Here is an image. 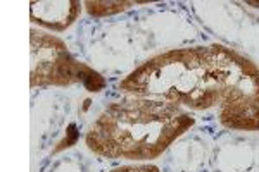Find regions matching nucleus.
<instances>
[{"instance_id": "obj_6", "label": "nucleus", "mask_w": 259, "mask_h": 172, "mask_svg": "<svg viewBox=\"0 0 259 172\" xmlns=\"http://www.w3.org/2000/svg\"><path fill=\"white\" fill-rule=\"evenodd\" d=\"M109 172H161V170L154 163H126V165L114 167Z\"/></svg>"}, {"instance_id": "obj_1", "label": "nucleus", "mask_w": 259, "mask_h": 172, "mask_svg": "<svg viewBox=\"0 0 259 172\" xmlns=\"http://www.w3.org/2000/svg\"><path fill=\"white\" fill-rule=\"evenodd\" d=\"M119 90L192 110L218 107L225 128L259 131V67L220 43L157 53L121 79Z\"/></svg>"}, {"instance_id": "obj_3", "label": "nucleus", "mask_w": 259, "mask_h": 172, "mask_svg": "<svg viewBox=\"0 0 259 172\" xmlns=\"http://www.w3.org/2000/svg\"><path fill=\"white\" fill-rule=\"evenodd\" d=\"M30 86L85 85L100 91L106 85L97 71L76 61L61 38L44 31H30Z\"/></svg>"}, {"instance_id": "obj_2", "label": "nucleus", "mask_w": 259, "mask_h": 172, "mask_svg": "<svg viewBox=\"0 0 259 172\" xmlns=\"http://www.w3.org/2000/svg\"><path fill=\"white\" fill-rule=\"evenodd\" d=\"M194 124L195 117L177 103L126 96L100 112L85 134V145L104 158L154 160Z\"/></svg>"}, {"instance_id": "obj_7", "label": "nucleus", "mask_w": 259, "mask_h": 172, "mask_svg": "<svg viewBox=\"0 0 259 172\" xmlns=\"http://www.w3.org/2000/svg\"><path fill=\"white\" fill-rule=\"evenodd\" d=\"M249 6H254V7H259V2H247Z\"/></svg>"}, {"instance_id": "obj_5", "label": "nucleus", "mask_w": 259, "mask_h": 172, "mask_svg": "<svg viewBox=\"0 0 259 172\" xmlns=\"http://www.w3.org/2000/svg\"><path fill=\"white\" fill-rule=\"evenodd\" d=\"M137 6V2H89L83 4V7L87 9L90 16H94V18H104V16H111V14H118L121 11H126L130 7Z\"/></svg>"}, {"instance_id": "obj_4", "label": "nucleus", "mask_w": 259, "mask_h": 172, "mask_svg": "<svg viewBox=\"0 0 259 172\" xmlns=\"http://www.w3.org/2000/svg\"><path fill=\"white\" fill-rule=\"evenodd\" d=\"M83 4L78 0H40L30 4V19L50 31H66L78 16Z\"/></svg>"}]
</instances>
